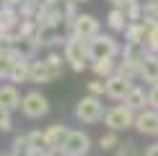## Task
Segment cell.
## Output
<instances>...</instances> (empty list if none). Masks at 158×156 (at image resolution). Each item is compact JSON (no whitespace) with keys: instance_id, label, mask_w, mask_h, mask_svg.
<instances>
[{"instance_id":"obj_1","label":"cell","mask_w":158,"mask_h":156,"mask_svg":"<svg viewBox=\"0 0 158 156\" xmlns=\"http://www.w3.org/2000/svg\"><path fill=\"white\" fill-rule=\"evenodd\" d=\"M65 60L70 63V68L73 70H85V63L91 60V47L85 39H78V37H70L68 42H65Z\"/></svg>"},{"instance_id":"obj_2","label":"cell","mask_w":158,"mask_h":156,"mask_svg":"<svg viewBox=\"0 0 158 156\" xmlns=\"http://www.w3.org/2000/svg\"><path fill=\"white\" fill-rule=\"evenodd\" d=\"M21 112L29 117V120H39L49 112V102L42 91H29V94L21 99Z\"/></svg>"},{"instance_id":"obj_3","label":"cell","mask_w":158,"mask_h":156,"mask_svg":"<svg viewBox=\"0 0 158 156\" xmlns=\"http://www.w3.org/2000/svg\"><path fill=\"white\" fill-rule=\"evenodd\" d=\"M91 148V138L83 133V130H70L68 138H65L60 154L62 156H85Z\"/></svg>"},{"instance_id":"obj_4","label":"cell","mask_w":158,"mask_h":156,"mask_svg":"<svg viewBox=\"0 0 158 156\" xmlns=\"http://www.w3.org/2000/svg\"><path fill=\"white\" fill-rule=\"evenodd\" d=\"M75 117L81 122H98L104 117V104L98 102V96H83L75 107Z\"/></svg>"},{"instance_id":"obj_5","label":"cell","mask_w":158,"mask_h":156,"mask_svg":"<svg viewBox=\"0 0 158 156\" xmlns=\"http://www.w3.org/2000/svg\"><path fill=\"white\" fill-rule=\"evenodd\" d=\"M70 29H73V37L91 42V39L98 34V21L94 16H88V13H78L73 18V24H70Z\"/></svg>"},{"instance_id":"obj_6","label":"cell","mask_w":158,"mask_h":156,"mask_svg":"<svg viewBox=\"0 0 158 156\" xmlns=\"http://www.w3.org/2000/svg\"><path fill=\"white\" fill-rule=\"evenodd\" d=\"M88 47H91V60H106V57H114L119 52L114 37H101V34H96L91 39Z\"/></svg>"},{"instance_id":"obj_7","label":"cell","mask_w":158,"mask_h":156,"mask_svg":"<svg viewBox=\"0 0 158 156\" xmlns=\"http://www.w3.org/2000/svg\"><path fill=\"white\" fill-rule=\"evenodd\" d=\"M104 122H106L109 130H124V128L135 125L132 109H127V107H114V109H109V112L104 115Z\"/></svg>"},{"instance_id":"obj_8","label":"cell","mask_w":158,"mask_h":156,"mask_svg":"<svg viewBox=\"0 0 158 156\" xmlns=\"http://www.w3.org/2000/svg\"><path fill=\"white\" fill-rule=\"evenodd\" d=\"M21 26V11L18 5H3L0 8V31H8V34H16V29Z\"/></svg>"},{"instance_id":"obj_9","label":"cell","mask_w":158,"mask_h":156,"mask_svg":"<svg viewBox=\"0 0 158 156\" xmlns=\"http://www.w3.org/2000/svg\"><path fill=\"white\" fill-rule=\"evenodd\" d=\"M132 89H135L132 81H130V78H124V76H111L109 81H106V94L111 96V99H124Z\"/></svg>"},{"instance_id":"obj_10","label":"cell","mask_w":158,"mask_h":156,"mask_svg":"<svg viewBox=\"0 0 158 156\" xmlns=\"http://www.w3.org/2000/svg\"><path fill=\"white\" fill-rule=\"evenodd\" d=\"M70 130L65 125H49L47 130H44V141H47V151H60L65 138H68Z\"/></svg>"},{"instance_id":"obj_11","label":"cell","mask_w":158,"mask_h":156,"mask_svg":"<svg viewBox=\"0 0 158 156\" xmlns=\"http://www.w3.org/2000/svg\"><path fill=\"white\" fill-rule=\"evenodd\" d=\"M55 78H60L52 70V65L47 60H34L31 63V81L34 83H47V81H55Z\"/></svg>"},{"instance_id":"obj_12","label":"cell","mask_w":158,"mask_h":156,"mask_svg":"<svg viewBox=\"0 0 158 156\" xmlns=\"http://www.w3.org/2000/svg\"><path fill=\"white\" fill-rule=\"evenodd\" d=\"M0 107L13 112V109H21V94H18V89L8 83V86H0Z\"/></svg>"},{"instance_id":"obj_13","label":"cell","mask_w":158,"mask_h":156,"mask_svg":"<svg viewBox=\"0 0 158 156\" xmlns=\"http://www.w3.org/2000/svg\"><path fill=\"white\" fill-rule=\"evenodd\" d=\"M135 128L145 135H158V112H140L135 120Z\"/></svg>"},{"instance_id":"obj_14","label":"cell","mask_w":158,"mask_h":156,"mask_svg":"<svg viewBox=\"0 0 158 156\" xmlns=\"http://www.w3.org/2000/svg\"><path fill=\"white\" fill-rule=\"evenodd\" d=\"M8 81H10V83H26V81H31V60L21 57V60L13 65V70H10Z\"/></svg>"},{"instance_id":"obj_15","label":"cell","mask_w":158,"mask_h":156,"mask_svg":"<svg viewBox=\"0 0 158 156\" xmlns=\"http://www.w3.org/2000/svg\"><path fill=\"white\" fill-rule=\"evenodd\" d=\"M140 76L150 83H158V57L156 55H145L140 63Z\"/></svg>"},{"instance_id":"obj_16","label":"cell","mask_w":158,"mask_h":156,"mask_svg":"<svg viewBox=\"0 0 158 156\" xmlns=\"http://www.w3.org/2000/svg\"><path fill=\"white\" fill-rule=\"evenodd\" d=\"M143 57H145V44H140V42H127L124 44V60L127 63L140 65Z\"/></svg>"},{"instance_id":"obj_17","label":"cell","mask_w":158,"mask_h":156,"mask_svg":"<svg viewBox=\"0 0 158 156\" xmlns=\"http://www.w3.org/2000/svg\"><path fill=\"white\" fill-rule=\"evenodd\" d=\"M122 11H124V16H127V21H132V24H140L143 8H140V3H137V0H124Z\"/></svg>"},{"instance_id":"obj_18","label":"cell","mask_w":158,"mask_h":156,"mask_svg":"<svg viewBox=\"0 0 158 156\" xmlns=\"http://www.w3.org/2000/svg\"><path fill=\"white\" fill-rule=\"evenodd\" d=\"M143 104H145V94H143V91L137 89V86L130 91L127 96H124V107H127V109H140Z\"/></svg>"},{"instance_id":"obj_19","label":"cell","mask_w":158,"mask_h":156,"mask_svg":"<svg viewBox=\"0 0 158 156\" xmlns=\"http://www.w3.org/2000/svg\"><path fill=\"white\" fill-rule=\"evenodd\" d=\"M106 24H109L114 31H124V24H127V16H124V11H122V8H114V11L109 13Z\"/></svg>"},{"instance_id":"obj_20","label":"cell","mask_w":158,"mask_h":156,"mask_svg":"<svg viewBox=\"0 0 158 156\" xmlns=\"http://www.w3.org/2000/svg\"><path fill=\"white\" fill-rule=\"evenodd\" d=\"M29 148H31V151H47V141H44V133H42V130L29 133Z\"/></svg>"},{"instance_id":"obj_21","label":"cell","mask_w":158,"mask_h":156,"mask_svg":"<svg viewBox=\"0 0 158 156\" xmlns=\"http://www.w3.org/2000/svg\"><path fill=\"white\" fill-rule=\"evenodd\" d=\"M94 70H96V76H111V73H114V63H111V57H106V60H94Z\"/></svg>"},{"instance_id":"obj_22","label":"cell","mask_w":158,"mask_h":156,"mask_svg":"<svg viewBox=\"0 0 158 156\" xmlns=\"http://www.w3.org/2000/svg\"><path fill=\"white\" fill-rule=\"evenodd\" d=\"M16 34H8V31H0V52H13L16 50Z\"/></svg>"},{"instance_id":"obj_23","label":"cell","mask_w":158,"mask_h":156,"mask_svg":"<svg viewBox=\"0 0 158 156\" xmlns=\"http://www.w3.org/2000/svg\"><path fill=\"white\" fill-rule=\"evenodd\" d=\"M117 146H119V138L114 135V130L98 138V148H104V151H109V148H117Z\"/></svg>"},{"instance_id":"obj_24","label":"cell","mask_w":158,"mask_h":156,"mask_svg":"<svg viewBox=\"0 0 158 156\" xmlns=\"http://www.w3.org/2000/svg\"><path fill=\"white\" fill-rule=\"evenodd\" d=\"M88 91H91V96H101V94H106V81H101V78L91 81V83H88Z\"/></svg>"},{"instance_id":"obj_25","label":"cell","mask_w":158,"mask_h":156,"mask_svg":"<svg viewBox=\"0 0 158 156\" xmlns=\"http://www.w3.org/2000/svg\"><path fill=\"white\" fill-rule=\"evenodd\" d=\"M117 156H137V146L135 143H119V148H117Z\"/></svg>"},{"instance_id":"obj_26","label":"cell","mask_w":158,"mask_h":156,"mask_svg":"<svg viewBox=\"0 0 158 156\" xmlns=\"http://www.w3.org/2000/svg\"><path fill=\"white\" fill-rule=\"evenodd\" d=\"M145 47H148V50H153V52L158 50V24L150 29V34H148V39H145Z\"/></svg>"},{"instance_id":"obj_27","label":"cell","mask_w":158,"mask_h":156,"mask_svg":"<svg viewBox=\"0 0 158 156\" xmlns=\"http://www.w3.org/2000/svg\"><path fill=\"white\" fill-rule=\"evenodd\" d=\"M13 128V120H10V112L0 107V130H10Z\"/></svg>"},{"instance_id":"obj_28","label":"cell","mask_w":158,"mask_h":156,"mask_svg":"<svg viewBox=\"0 0 158 156\" xmlns=\"http://www.w3.org/2000/svg\"><path fill=\"white\" fill-rule=\"evenodd\" d=\"M47 63L52 65V70H55L57 76H62V57L60 55H47Z\"/></svg>"},{"instance_id":"obj_29","label":"cell","mask_w":158,"mask_h":156,"mask_svg":"<svg viewBox=\"0 0 158 156\" xmlns=\"http://www.w3.org/2000/svg\"><path fill=\"white\" fill-rule=\"evenodd\" d=\"M148 102L153 104V107L158 109V83H153V91H150V96H148Z\"/></svg>"},{"instance_id":"obj_30","label":"cell","mask_w":158,"mask_h":156,"mask_svg":"<svg viewBox=\"0 0 158 156\" xmlns=\"http://www.w3.org/2000/svg\"><path fill=\"white\" fill-rule=\"evenodd\" d=\"M143 156H158V143H153V146H150V148H148V151L143 154Z\"/></svg>"},{"instance_id":"obj_31","label":"cell","mask_w":158,"mask_h":156,"mask_svg":"<svg viewBox=\"0 0 158 156\" xmlns=\"http://www.w3.org/2000/svg\"><path fill=\"white\" fill-rule=\"evenodd\" d=\"M10 3H13V5H18V8H21V5H26V3H34V0H10ZM36 5H39V3H36Z\"/></svg>"},{"instance_id":"obj_32","label":"cell","mask_w":158,"mask_h":156,"mask_svg":"<svg viewBox=\"0 0 158 156\" xmlns=\"http://www.w3.org/2000/svg\"><path fill=\"white\" fill-rule=\"evenodd\" d=\"M44 156H62L60 151H52V154H44Z\"/></svg>"},{"instance_id":"obj_33","label":"cell","mask_w":158,"mask_h":156,"mask_svg":"<svg viewBox=\"0 0 158 156\" xmlns=\"http://www.w3.org/2000/svg\"><path fill=\"white\" fill-rule=\"evenodd\" d=\"M111 3H114V5H124V0H111Z\"/></svg>"},{"instance_id":"obj_34","label":"cell","mask_w":158,"mask_h":156,"mask_svg":"<svg viewBox=\"0 0 158 156\" xmlns=\"http://www.w3.org/2000/svg\"><path fill=\"white\" fill-rule=\"evenodd\" d=\"M10 3V0H0V8H3V5H8Z\"/></svg>"},{"instance_id":"obj_35","label":"cell","mask_w":158,"mask_h":156,"mask_svg":"<svg viewBox=\"0 0 158 156\" xmlns=\"http://www.w3.org/2000/svg\"><path fill=\"white\" fill-rule=\"evenodd\" d=\"M75 3H85V0H75Z\"/></svg>"},{"instance_id":"obj_36","label":"cell","mask_w":158,"mask_h":156,"mask_svg":"<svg viewBox=\"0 0 158 156\" xmlns=\"http://www.w3.org/2000/svg\"><path fill=\"white\" fill-rule=\"evenodd\" d=\"M55 3H65V0H55Z\"/></svg>"},{"instance_id":"obj_37","label":"cell","mask_w":158,"mask_h":156,"mask_svg":"<svg viewBox=\"0 0 158 156\" xmlns=\"http://www.w3.org/2000/svg\"><path fill=\"white\" fill-rule=\"evenodd\" d=\"M3 156H13V154H3Z\"/></svg>"},{"instance_id":"obj_38","label":"cell","mask_w":158,"mask_h":156,"mask_svg":"<svg viewBox=\"0 0 158 156\" xmlns=\"http://www.w3.org/2000/svg\"><path fill=\"white\" fill-rule=\"evenodd\" d=\"M150 3H158V0H150Z\"/></svg>"}]
</instances>
